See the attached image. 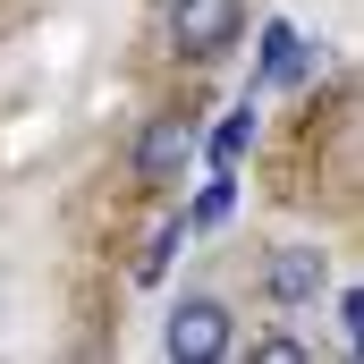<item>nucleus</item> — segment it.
Segmentation results:
<instances>
[{
    "label": "nucleus",
    "instance_id": "nucleus-1",
    "mask_svg": "<svg viewBox=\"0 0 364 364\" xmlns=\"http://www.w3.org/2000/svg\"><path fill=\"white\" fill-rule=\"evenodd\" d=\"M229 348H237V322H229L220 296H178L170 305V322H161V356L170 364H220Z\"/></svg>",
    "mask_w": 364,
    "mask_h": 364
},
{
    "label": "nucleus",
    "instance_id": "nucleus-2",
    "mask_svg": "<svg viewBox=\"0 0 364 364\" xmlns=\"http://www.w3.org/2000/svg\"><path fill=\"white\" fill-rule=\"evenodd\" d=\"M246 34V0H170V51L178 60H220Z\"/></svg>",
    "mask_w": 364,
    "mask_h": 364
},
{
    "label": "nucleus",
    "instance_id": "nucleus-3",
    "mask_svg": "<svg viewBox=\"0 0 364 364\" xmlns=\"http://www.w3.org/2000/svg\"><path fill=\"white\" fill-rule=\"evenodd\" d=\"M186 161H195V127L178 110H161V119L136 127V186H178Z\"/></svg>",
    "mask_w": 364,
    "mask_h": 364
},
{
    "label": "nucleus",
    "instance_id": "nucleus-4",
    "mask_svg": "<svg viewBox=\"0 0 364 364\" xmlns=\"http://www.w3.org/2000/svg\"><path fill=\"white\" fill-rule=\"evenodd\" d=\"M263 288H272V305H314V296L331 288V263H322V246H272V263H263Z\"/></svg>",
    "mask_w": 364,
    "mask_h": 364
},
{
    "label": "nucleus",
    "instance_id": "nucleus-5",
    "mask_svg": "<svg viewBox=\"0 0 364 364\" xmlns=\"http://www.w3.org/2000/svg\"><path fill=\"white\" fill-rule=\"evenodd\" d=\"M305 77H314V43L288 17H272L263 26V85H305Z\"/></svg>",
    "mask_w": 364,
    "mask_h": 364
},
{
    "label": "nucleus",
    "instance_id": "nucleus-6",
    "mask_svg": "<svg viewBox=\"0 0 364 364\" xmlns=\"http://www.w3.org/2000/svg\"><path fill=\"white\" fill-rule=\"evenodd\" d=\"M246 144H255V110H229V119H220V127H212V170H220V178H229V170H237V161H246Z\"/></svg>",
    "mask_w": 364,
    "mask_h": 364
},
{
    "label": "nucleus",
    "instance_id": "nucleus-7",
    "mask_svg": "<svg viewBox=\"0 0 364 364\" xmlns=\"http://www.w3.org/2000/svg\"><path fill=\"white\" fill-rule=\"evenodd\" d=\"M186 246V220H161V229H153V246H144V255H136V279H144V288H153V279L170 272V255H178Z\"/></svg>",
    "mask_w": 364,
    "mask_h": 364
},
{
    "label": "nucleus",
    "instance_id": "nucleus-8",
    "mask_svg": "<svg viewBox=\"0 0 364 364\" xmlns=\"http://www.w3.org/2000/svg\"><path fill=\"white\" fill-rule=\"evenodd\" d=\"M229 203H237V186L212 170V186H203V195H195V212H186V229H220V220H229Z\"/></svg>",
    "mask_w": 364,
    "mask_h": 364
},
{
    "label": "nucleus",
    "instance_id": "nucleus-9",
    "mask_svg": "<svg viewBox=\"0 0 364 364\" xmlns=\"http://www.w3.org/2000/svg\"><path fill=\"white\" fill-rule=\"evenodd\" d=\"M255 364H305V339H288V331H263V339H255Z\"/></svg>",
    "mask_w": 364,
    "mask_h": 364
},
{
    "label": "nucleus",
    "instance_id": "nucleus-10",
    "mask_svg": "<svg viewBox=\"0 0 364 364\" xmlns=\"http://www.w3.org/2000/svg\"><path fill=\"white\" fill-rule=\"evenodd\" d=\"M339 322H348V339H364V288H348V296H339Z\"/></svg>",
    "mask_w": 364,
    "mask_h": 364
}]
</instances>
